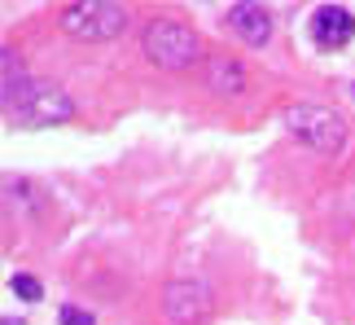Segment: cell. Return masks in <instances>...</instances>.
Wrapping results in <instances>:
<instances>
[{"label": "cell", "instance_id": "6da1fadb", "mask_svg": "<svg viewBox=\"0 0 355 325\" xmlns=\"http://www.w3.org/2000/svg\"><path fill=\"white\" fill-rule=\"evenodd\" d=\"M62 26H66V35H75V40L101 44V40L123 35L128 9L114 5V0H75V5L62 9Z\"/></svg>", "mask_w": 355, "mask_h": 325}, {"label": "cell", "instance_id": "7a4b0ae2", "mask_svg": "<svg viewBox=\"0 0 355 325\" xmlns=\"http://www.w3.org/2000/svg\"><path fill=\"white\" fill-rule=\"evenodd\" d=\"M198 53H202V44H198V35L189 31L184 22L154 18L145 26V58L158 62V66H167V71H184V66H193Z\"/></svg>", "mask_w": 355, "mask_h": 325}, {"label": "cell", "instance_id": "3957f363", "mask_svg": "<svg viewBox=\"0 0 355 325\" xmlns=\"http://www.w3.org/2000/svg\"><path fill=\"white\" fill-rule=\"evenodd\" d=\"M285 128L294 132L303 145H311V150H320V154H338L347 145V124H343V115H334V110H324V106H290L285 110Z\"/></svg>", "mask_w": 355, "mask_h": 325}, {"label": "cell", "instance_id": "277c9868", "mask_svg": "<svg viewBox=\"0 0 355 325\" xmlns=\"http://www.w3.org/2000/svg\"><path fill=\"white\" fill-rule=\"evenodd\" d=\"M162 312H167L171 325H198L211 312V286L198 277H180L162 290Z\"/></svg>", "mask_w": 355, "mask_h": 325}, {"label": "cell", "instance_id": "5b68a950", "mask_svg": "<svg viewBox=\"0 0 355 325\" xmlns=\"http://www.w3.org/2000/svg\"><path fill=\"white\" fill-rule=\"evenodd\" d=\"M307 31H311V40H316L320 49H343L355 35V18H351L347 5H320L316 13H311Z\"/></svg>", "mask_w": 355, "mask_h": 325}, {"label": "cell", "instance_id": "8992f818", "mask_svg": "<svg viewBox=\"0 0 355 325\" xmlns=\"http://www.w3.org/2000/svg\"><path fill=\"white\" fill-rule=\"evenodd\" d=\"M228 31H233L241 44L263 49L272 40V13L263 5H233L228 9Z\"/></svg>", "mask_w": 355, "mask_h": 325}, {"label": "cell", "instance_id": "52a82bcc", "mask_svg": "<svg viewBox=\"0 0 355 325\" xmlns=\"http://www.w3.org/2000/svg\"><path fill=\"white\" fill-rule=\"evenodd\" d=\"M207 88L215 92V97H237V92L245 88L241 66L233 58H211L207 62Z\"/></svg>", "mask_w": 355, "mask_h": 325}, {"label": "cell", "instance_id": "ba28073f", "mask_svg": "<svg viewBox=\"0 0 355 325\" xmlns=\"http://www.w3.org/2000/svg\"><path fill=\"white\" fill-rule=\"evenodd\" d=\"M9 286H13V294H18V299H26V303H35L40 294H44V286H40L35 277H26V273H18V277L9 281Z\"/></svg>", "mask_w": 355, "mask_h": 325}, {"label": "cell", "instance_id": "9c48e42d", "mask_svg": "<svg viewBox=\"0 0 355 325\" xmlns=\"http://www.w3.org/2000/svg\"><path fill=\"white\" fill-rule=\"evenodd\" d=\"M62 325H97V317L84 308H62Z\"/></svg>", "mask_w": 355, "mask_h": 325}, {"label": "cell", "instance_id": "30bf717a", "mask_svg": "<svg viewBox=\"0 0 355 325\" xmlns=\"http://www.w3.org/2000/svg\"><path fill=\"white\" fill-rule=\"evenodd\" d=\"M5 325H22V321H13V317H5Z\"/></svg>", "mask_w": 355, "mask_h": 325}, {"label": "cell", "instance_id": "8fae6325", "mask_svg": "<svg viewBox=\"0 0 355 325\" xmlns=\"http://www.w3.org/2000/svg\"><path fill=\"white\" fill-rule=\"evenodd\" d=\"M351 92H355V88H351Z\"/></svg>", "mask_w": 355, "mask_h": 325}]
</instances>
